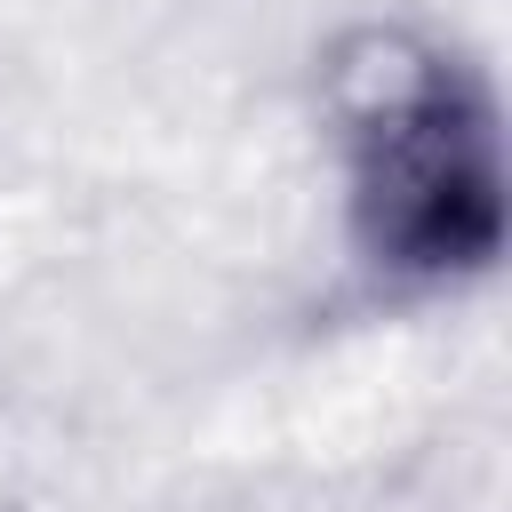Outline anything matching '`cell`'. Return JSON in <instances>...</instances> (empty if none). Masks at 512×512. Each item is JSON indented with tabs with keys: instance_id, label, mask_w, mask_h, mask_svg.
<instances>
[{
	"instance_id": "6da1fadb",
	"label": "cell",
	"mask_w": 512,
	"mask_h": 512,
	"mask_svg": "<svg viewBox=\"0 0 512 512\" xmlns=\"http://www.w3.org/2000/svg\"><path fill=\"white\" fill-rule=\"evenodd\" d=\"M344 224L376 280L456 288L504 256V136L488 80L408 32L368 24L328 56Z\"/></svg>"
}]
</instances>
